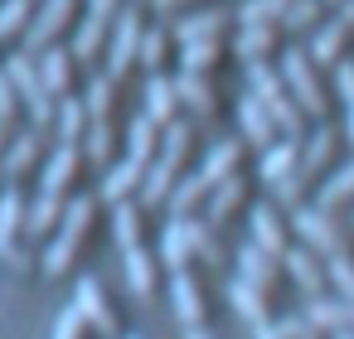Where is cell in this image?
I'll use <instances>...</instances> for the list:
<instances>
[{
  "label": "cell",
  "instance_id": "6f0895ef",
  "mask_svg": "<svg viewBox=\"0 0 354 339\" xmlns=\"http://www.w3.org/2000/svg\"><path fill=\"white\" fill-rule=\"evenodd\" d=\"M117 10H122V0H88V20L112 25V20H117Z\"/></svg>",
  "mask_w": 354,
  "mask_h": 339
},
{
  "label": "cell",
  "instance_id": "ba28073f",
  "mask_svg": "<svg viewBox=\"0 0 354 339\" xmlns=\"http://www.w3.org/2000/svg\"><path fill=\"white\" fill-rule=\"evenodd\" d=\"M233 25V10L228 6H189L175 15L170 25V39L189 44V39H223V30Z\"/></svg>",
  "mask_w": 354,
  "mask_h": 339
},
{
  "label": "cell",
  "instance_id": "9c48e42d",
  "mask_svg": "<svg viewBox=\"0 0 354 339\" xmlns=\"http://www.w3.org/2000/svg\"><path fill=\"white\" fill-rule=\"evenodd\" d=\"M73 10H78V0H39V10H35L30 30H25V44H30V54L49 49V44H54V39L68 30Z\"/></svg>",
  "mask_w": 354,
  "mask_h": 339
},
{
  "label": "cell",
  "instance_id": "c3c4849f",
  "mask_svg": "<svg viewBox=\"0 0 354 339\" xmlns=\"http://www.w3.org/2000/svg\"><path fill=\"white\" fill-rule=\"evenodd\" d=\"M286 6H291V0H243L233 20H238V25H277Z\"/></svg>",
  "mask_w": 354,
  "mask_h": 339
},
{
  "label": "cell",
  "instance_id": "4fadbf2b",
  "mask_svg": "<svg viewBox=\"0 0 354 339\" xmlns=\"http://www.w3.org/2000/svg\"><path fill=\"white\" fill-rule=\"evenodd\" d=\"M238 271H243V281H252V286H262V291H272L277 286V276H281V257L277 252H267V247H257L252 238L238 247Z\"/></svg>",
  "mask_w": 354,
  "mask_h": 339
},
{
  "label": "cell",
  "instance_id": "60d3db41",
  "mask_svg": "<svg viewBox=\"0 0 354 339\" xmlns=\"http://www.w3.org/2000/svg\"><path fill=\"white\" fill-rule=\"evenodd\" d=\"M156 257L146 247H127V276H131V291L136 296H156Z\"/></svg>",
  "mask_w": 354,
  "mask_h": 339
},
{
  "label": "cell",
  "instance_id": "816d5d0a",
  "mask_svg": "<svg viewBox=\"0 0 354 339\" xmlns=\"http://www.w3.org/2000/svg\"><path fill=\"white\" fill-rule=\"evenodd\" d=\"M277 329H281L286 339H325V329L310 325L306 315H286V320H277Z\"/></svg>",
  "mask_w": 354,
  "mask_h": 339
},
{
  "label": "cell",
  "instance_id": "003e7915",
  "mask_svg": "<svg viewBox=\"0 0 354 339\" xmlns=\"http://www.w3.org/2000/svg\"><path fill=\"white\" fill-rule=\"evenodd\" d=\"M335 6H339V0H335Z\"/></svg>",
  "mask_w": 354,
  "mask_h": 339
},
{
  "label": "cell",
  "instance_id": "6125c7cd",
  "mask_svg": "<svg viewBox=\"0 0 354 339\" xmlns=\"http://www.w3.org/2000/svg\"><path fill=\"white\" fill-rule=\"evenodd\" d=\"M257 339H286V334H281V329L267 320V325H257Z\"/></svg>",
  "mask_w": 354,
  "mask_h": 339
},
{
  "label": "cell",
  "instance_id": "9a60e30c",
  "mask_svg": "<svg viewBox=\"0 0 354 339\" xmlns=\"http://www.w3.org/2000/svg\"><path fill=\"white\" fill-rule=\"evenodd\" d=\"M39 59V78H44V88L54 93V97H68L73 93V49H59V44H49V49H39L35 54Z\"/></svg>",
  "mask_w": 354,
  "mask_h": 339
},
{
  "label": "cell",
  "instance_id": "b9f144b4",
  "mask_svg": "<svg viewBox=\"0 0 354 339\" xmlns=\"http://www.w3.org/2000/svg\"><path fill=\"white\" fill-rule=\"evenodd\" d=\"M354 204V160L349 165H339L330 180H325V189H320V209H349Z\"/></svg>",
  "mask_w": 354,
  "mask_h": 339
},
{
  "label": "cell",
  "instance_id": "f546056e",
  "mask_svg": "<svg viewBox=\"0 0 354 339\" xmlns=\"http://www.w3.org/2000/svg\"><path fill=\"white\" fill-rule=\"evenodd\" d=\"M238 165H243V146H238V141H218V146H214V151L204 155V165H199L194 175H199V180H204V184L214 189L218 180L238 175Z\"/></svg>",
  "mask_w": 354,
  "mask_h": 339
},
{
  "label": "cell",
  "instance_id": "2e32d148",
  "mask_svg": "<svg viewBox=\"0 0 354 339\" xmlns=\"http://www.w3.org/2000/svg\"><path fill=\"white\" fill-rule=\"evenodd\" d=\"M175 97H180V107L194 112V117H214V112H218V88L209 83V73H180V78H175Z\"/></svg>",
  "mask_w": 354,
  "mask_h": 339
},
{
  "label": "cell",
  "instance_id": "7bdbcfd3",
  "mask_svg": "<svg viewBox=\"0 0 354 339\" xmlns=\"http://www.w3.org/2000/svg\"><path fill=\"white\" fill-rule=\"evenodd\" d=\"M35 0H0V39H20L35 20Z\"/></svg>",
  "mask_w": 354,
  "mask_h": 339
},
{
  "label": "cell",
  "instance_id": "681fc988",
  "mask_svg": "<svg viewBox=\"0 0 354 339\" xmlns=\"http://www.w3.org/2000/svg\"><path fill=\"white\" fill-rule=\"evenodd\" d=\"M325 276H330V286L344 296V300H354V257L349 252H339V257H330V267H325Z\"/></svg>",
  "mask_w": 354,
  "mask_h": 339
},
{
  "label": "cell",
  "instance_id": "4316f807",
  "mask_svg": "<svg viewBox=\"0 0 354 339\" xmlns=\"http://www.w3.org/2000/svg\"><path fill=\"white\" fill-rule=\"evenodd\" d=\"M64 194H49V189H39V199L35 204H25V238H44V233H54L59 228V218H64Z\"/></svg>",
  "mask_w": 354,
  "mask_h": 339
},
{
  "label": "cell",
  "instance_id": "f5cc1de1",
  "mask_svg": "<svg viewBox=\"0 0 354 339\" xmlns=\"http://www.w3.org/2000/svg\"><path fill=\"white\" fill-rule=\"evenodd\" d=\"M83 325H88V320H83V310H78V305H68V310L59 315V325H54V339H83Z\"/></svg>",
  "mask_w": 354,
  "mask_h": 339
},
{
  "label": "cell",
  "instance_id": "83f0119b",
  "mask_svg": "<svg viewBox=\"0 0 354 339\" xmlns=\"http://www.w3.org/2000/svg\"><path fill=\"white\" fill-rule=\"evenodd\" d=\"M228 300H233V310L248 320V325H267L272 320V300H267V291L262 286H252V281H228Z\"/></svg>",
  "mask_w": 354,
  "mask_h": 339
},
{
  "label": "cell",
  "instance_id": "680465c9",
  "mask_svg": "<svg viewBox=\"0 0 354 339\" xmlns=\"http://www.w3.org/2000/svg\"><path fill=\"white\" fill-rule=\"evenodd\" d=\"M151 6H156L160 15H180V10H189V6H204V0H151Z\"/></svg>",
  "mask_w": 354,
  "mask_h": 339
},
{
  "label": "cell",
  "instance_id": "1f68e13d",
  "mask_svg": "<svg viewBox=\"0 0 354 339\" xmlns=\"http://www.w3.org/2000/svg\"><path fill=\"white\" fill-rule=\"evenodd\" d=\"M262 107H267V117H272L277 136H291V141H301V136H306V112L291 102V93H281V97H272V102H262Z\"/></svg>",
  "mask_w": 354,
  "mask_h": 339
},
{
  "label": "cell",
  "instance_id": "5b68a950",
  "mask_svg": "<svg viewBox=\"0 0 354 339\" xmlns=\"http://www.w3.org/2000/svg\"><path fill=\"white\" fill-rule=\"evenodd\" d=\"M291 228L301 233V242L310 247V252H320V257H339V252H349V233L354 228H344L330 209H320V204H301L296 213H291Z\"/></svg>",
  "mask_w": 354,
  "mask_h": 339
},
{
  "label": "cell",
  "instance_id": "277c9868",
  "mask_svg": "<svg viewBox=\"0 0 354 339\" xmlns=\"http://www.w3.org/2000/svg\"><path fill=\"white\" fill-rule=\"evenodd\" d=\"M281 83H286V93H291V102H296L310 122H325L330 97H325V88H320V78H315V64H310L306 49H286V54H281Z\"/></svg>",
  "mask_w": 354,
  "mask_h": 339
},
{
  "label": "cell",
  "instance_id": "94428289",
  "mask_svg": "<svg viewBox=\"0 0 354 339\" xmlns=\"http://www.w3.org/2000/svg\"><path fill=\"white\" fill-rule=\"evenodd\" d=\"M339 20H344L349 35H354V0H339Z\"/></svg>",
  "mask_w": 354,
  "mask_h": 339
},
{
  "label": "cell",
  "instance_id": "cb8c5ba5",
  "mask_svg": "<svg viewBox=\"0 0 354 339\" xmlns=\"http://www.w3.org/2000/svg\"><path fill=\"white\" fill-rule=\"evenodd\" d=\"M170 296H175V315L185 320V329H189V325H204V315H209V305H204V286H199L189 271H175Z\"/></svg>",
  "mask_w": 354,
  "mask_h": 339
},
{
  "label": "cell",
  "instance_id": "7dc6e473",
  "mask_svg": "<svg viewBox=\"0 0 354 339\" xmlns=\"http://www.w3.org/2000/svg\"><path fill=\"white\" fill-rule=\"evenodd\" d=\"M306 184H310V175L296 165L291 175H281V180L272 184V204H277V209H301V204H306Z\"/></svg>",
  "mask_w": 354,
  "mask_h": 339
},
{
  "label": "cell",
  "instance_id": "9f6ffc18",
  "mask_svg": "<svg viewBox=\"0 0 354 339\" xmlns=\"http://www.w3.org/2000/svg\"><path fill=\"white\" fill-rule=\"evenodd\" d=\"M199 257H204L209 267H223V262H228V252H223V242H218V228H214V233L204 238V247H199Z\"/></svg>",
  "mask_w": 354,
  "mask_h": 339
},
{
  "label": "cell",
  "instance_id": "8992f818",
  "mask_svg": "<svg viewBox=\"0 0 354 339\" xmlns=\"http://www.w3.org/2000/svg\"><path fill=\"white\" fill-rule=\"evenodd\" d=\"M209 233H214V228H209L204 218H194V213H175V218L165 223V233H160V262H165L170 271H185V267L199 257V247H204Z\"/></svg>",
  "mask_w": 354,
  "mask_h": 339
},
{
  "label": "cell",
  "instance_id": "5bb4252c",
  "mask_svg": "<svg viewBox=\"0 0 354 339\" xmlns=\"http://www.w3.org/2000/svg\"><path fill=\"white\" fill-rule=\"evenodd\" d=\"M344 44H349V25L335 15V20H320L315 30H310V64H325V68H335L339 59H344Z\"/></svg>",
  "mask_w": 354,
  "mask_h": 339
},
{
  "label": "cell",
  "instance_id": "d6a6232c",
  "mask_svg": "<svg viewBox=\"0 0 354 339\" xmlns=\"http://www.w3.org/2000/svg\"><path fill=\"white\" fill-rule=\"evenodd\" d=\"M320 20H325V0H291L277 25H281V35H310Z\"/></svg>",
  "mask_w": 354,
  "mask_h": 339
},
{
  "label": "cell",
  "instance_id": "f907efd6",
  "mask_svg": "<svg viewBox=\"0 0 354 339\" xmlns=\"http://www.w3.org/2000/svg\"><path fill=\"white\" fill-rule=\"evenodd\" d=\"M0 262H10L15 271H35V267H39V252L15 238V242H0Z\"/></svg>",
  "mask_w": 354,
  "mask_h": 339
},
{
  "label": "cell",
  "instance_id": "ac0fdd59",
  "mask_svg": "<svg viewBox=\"0 0 354 339\" xmlns=\"http://www.w3.org/2000/svg\"><path fill=\"white\" fill-rule=\"evenodd\" d=\"M0 165H6V180L20 184L35 165H39V131H20L6 141V155H0Z\"/></svg>",
  "mask_w": 354,
  "mask_h": 339
},
{
  "label": "cell",
  "instance_id": "ab89813d",
  "mask_svg": "<svg viewBox=\"0 0 354 339\" xmlns=\"http://www.w3.org/2000/svg\"><path fill=\"white\" fill-rule=\"evenodd\" d=\"M83 155L93 160V165H107L112 160V146H117V131H112V117L107 122H88V131H83Z\"/></svg>",
  "mask_w": 354,
  "mask_h": 339
},
{
  "label": "cell",
  "instance_id": "f1b7e54d",
  "mask_svg": "<svg viewBox=\"0 0 354 339\" xmlns=\"http://www.w3.org/2000/svg\"><path fill=\"white\" fill-rule=\"evenodd\" d=\"M301 165V141H291V136H277L267 151H262V165H257V175L267 180V184H277L281 175H291Z\"/></svg>",
  "mask_w": 354,
  "mask_h": 339
},
{
  "label": "cell",
  "instance_id": "d590c367",
  "mask_svg": "<svg viewBox=\"0 0 354 339\" xmlns=\"http://www.w3.org/2000/svg\"><path fill=\"white\" fill-rule=\"evenodd\" d=\"M112 233H117V247L122 252L127 247H141V204H131V199L112 204Z\"/></svg>",
  "mask_w": 354,
  "mask_h": 339
},
{
  "label": "cell",
  "instance_id": "603a6c76",
  "mask_svg": "<svg viewBox=\"0 0 354 339\" xmlns=\"http://www.w3.org/2000/svg\"><path fill=\"white\" fill-rule=\"evenodd\" d=\"M286 233H291V228H286V218H281L277 204H257V209H252V242H257V247H267V252L281 257V252H286Z\"/></svg>",
  "mask_w": 354,
  "mask_h": 339
},
{
  "label": "cell",
  "instance_id": "f6af8a7d",
  "mask_svg": "<svg viewBox=\"0 0 354 339\" xmlns=\"http://www.w3.org/2000/svg\"><path fill=\"white\" fill-rule=\"evenodd\" d=\"M204 199H209V184H204V180H199V175H180V180H175V189H170V199H165V204H170V209H175V213H194V209H199V204H204Z\"/></svg>",
  "mask_w": 354,
  "mask_h": 339
},
{
  "label": "cell",
  "instance_id": "44dd1931",
  "mask_svg": "<svg viewBox=\"0 0 354 339\" xmlns=\"http://www.w3.org/2000/svg\"><path fill=\"white\" fill-rule=\"evenodd\" d=\"M335 146H339V131L335 126H325V122H315V131H310V141L301 136V170L315 180L330 160H335Z\"/></svg>",
  "mask_w": 354,
  "mask_h": 339
},
{
  "label": "cell",
  "instance_id": "be15d7a7",
  "mask_svg": "<svg viewBox=\"0 0 354 339\" xmlns=\"http://www.w3.org/2000/svg\"><path fill=\"white\" fill-rule=\"evenodd\" d=\"M185 339H214V334H209L204 325H189V329H185Z\"/></svg>",
  "mask_w": 354,
  "mask_h": 339
},
{
  "label": "cell",
  "instance_id": "7c38bea8",
  "mask_svg": "<svg viewBox=\"0 0 354 339\" xmlns=\"http://www.w3.org/2000/svg\"><path fill=\"white\" fill-rule=\"evenodd\" d=\"M73 305L83 310V320H88L97 334H117V310H112V300H107L102 281L83 276V281H78V296H73Z\"/></svg>",
  "mask_w": 354,
  "mask_h": 339
},
{
  "label": "cell",
  "instance_id": "db71d44e",
  "mask_svg": "<svg viewBox=\"0 0 354 339\" xmlns=\"http://www.w3.org/2000/svg\"><path fill=\"white\" fill-rule=\"evenodd\" d=\"M20 112V97H15V88H10V78H6V68H0V122L10 126V117Z\"/></svg>",
  "mask_w": 354,
  "mask_h": 339
},
{
  "label": "cell",
  "instance_id": "6da1fadb",
  "mask_svg": "<svg viewBox=\"0 0 354 339\" xmlns=\"http://www.w3.org/2000/svg\"><path fill=\"white\" fill-rule=\"evenodd\" d=\"M189 141H194V131H189V122H180V117L160 131L156 160L146 165V180H141V189H136L141 209H156V204L170 199L175 180H180V170H185V160H189Z\"/></svg>",
  "mask_w": 354,
  "mask_h": 339
},
{
  "label": "cell",
  "instance_id": "52a82bcc",
  "mask_svg": "<svg viewBox=\"0 0 354 339\" xmlns=\"http://www.w3.org/2000/svg\"><path fill=\"white\" fill-rule=\"evenodd\" d=\"M141 10L136 6H122L117 20H112V39H107V78H122L131 64H136V49H141Z\"/></svg>",
  "mask_w": 354,
  "mask_h": 339
},
{
  "label": "cell",
  "instance_id": "91938a15",
  "mask_svg": "<svg viewBox=\"0 0 354 339\" xmlns=\"http://www.w3.org/2000/svg\"><path fill=\"white\" fill-rule=\"evenodd\" d=\"M344 141L354 146V102H344Z\"/></svg>",
  "mask_w": 354,
  "mask_h": 339
},
{
  "label": "cell",
  "instance_id": "30bf717a",
  "mask_svg": "<svg viewBox=\"0 0 354 339\" xmlns=\"http://www.w3.org/2000/svg\"><path fill=\"white\" fill-rule=\"evenodd\" d=\"M281 267H286V276H291V281H296L306 296H325L330 276H325L320 252H310L306 242H301V247H286V252H281Z\"/></svg>",
  "mask_w": 354,
  "mask_h": 339
},
{
  "label": "cell",
  "instance_id": "8fae6325",
  "mask_svg": "<svg viewBox=\"0 0 354 339\" xmlns=\"http://www.w3.org/2000/svg\"><path fill=\"white\" fill-rule=\"evenodd\" d=\"M243 204H248V180H243V175H228V180H218V184L209 189V199H204V223H209V228H223Z\"/></svg>",
  "mask_w": 354,
  "mask_h": 339
},
{
  "label": "cell",
  "instance_id": "ffe728a7",
  "mask_svg": "<svg viewBox=\"0 0 354 339\" xmlns=\"http://www.w3.org/2000/svg\"><path fill=\"white\" fill-rule=\"evenodd\" d=\"M238 126H243V141H252L257 151H267V146L277 141V126H272L267 107H262L252 93H243V97H238Z\"/></svg>",
  "mask_w": 354,
  "mask_h": 339
},
{
  "label": "cell",
  "instance_id": "74e56055",
  "mask_svg": "<svg viewBox=\"0 0 354 339\" xmlns=\"http://www.w3.org/2000/svg\"><path fill=\"white\" fill-rule=\"evenodd\" d=\"M112 102H117V78H107V73H97V78L88 83V93H83V107H88V122H107V117H112Z\"/></svg>",
  "mask_w": 354,
  "mask_h": 339
},
{
  "label": "cell",
  "instance_id": "d6986e66",
  "mask_svg": "<svg viewBox=\"0 0 354 339\" xmlns=\"http://www.w3.org/2000/svg\"><path fill=\"white\" fill-rule=\"evenodd\" d=\"M277 44H281V25H238L233 54H238L243 64H257V59H272Z\"/></svg>",
  "mask_w": 354,
  "mask_h": 339
},
{
  "label": "cell",
  "instance_id": "d4e9b609",
  "mask_svg": "<svg viewBox=\"0 0 354 339\" xmlns=\"http://www.w3.org/2000/svg\"><path fill=\"white\" fill-rule=\"evenodd\" d=\"M146 117L165 131L175 117H180V97H175V78H160V73H151V83H146Z\"/></svg>",
  "mask_w": 354,
  "mask_h": 339
},
{
  "label": "cell",
  "instance_id": "bcb514c9",
  "mask_svg": "<svg viewBox=\"0 0 354 339\" xmlns=\"http://www.w3.org/2000/svg\"><path fill=\"white\" fill-rule=\"evenodd\" d=\"M165 59H170V35H165V30H141L136 64H141V68H151V73H160V68H165Z\"/></svg>",
  "mask_w": 354,
  "mask_h": 339
},
{
  "label": "cell",
  "instance_id": "f35d334b",
  "mask_svg": "<svg viewBox=\"0 0 354 339\" xmlns=\"http://www.w3.org/2000/svg\"><path fill=\"white\" fill-rule=\"evenodd\" d=\"M54 122H59V141H83V131H88V107H83V97H59V112H54Z\"/></svg>",
  "mask_w": 354,
  "mask_h": 339
},
{
  "label": "cell",
  "instance_id": "484cf974",
  "mask_svg": "<svg viewBox=\"0 0 354 339\" xmlns=\"http://www.w3.org/2000/svg\"><path fill=\"white\" fill-rule=\"evenodd\" d=\"M141 180H146V165L127 155V160H117V165L102 175V199H107V204H122V199H131V194L141 189Z\"/></svg>",
  "mask_w": 354,
  "mask_h": 339
},
{
  "label": "cell",
  "instance_id": "ee69618b",
  "mask_svg": "<svg viewBox=\"0 0 354 339\" xmlns=\"http://www.w3.org/2000/svg\"><path fill=\"white\" fill-rule=\"evenodd\" d=\"M107 30H112V25H102V20H88V15H83V25H78V35H73V59H78V64H93V59L102 54V39H107Z\"/></svg>",
  "mask_w": 354,
  "mask_h": 339
},
{
  "label": "cell",
  "instance_id": "7402d4cb",
  "mask_svg": "<svg viewBox=\"0 0 354 339\" xmlns=\"http://www.w3.org/2000/svg\"><path fill=\"white\" fill-rule=\"evenodd\" d=\"M78 141H59L54 151H49V165H44V180H39V189H49V194H64L68 189V180L78 175Z\"/></svg>",
  "mask_w": 354,
  "mask_h": 339
},
{
  "label": "cell",
  "instance_id": "7a4b0ae2",
  "mask_svg": "<svg viewBox=\"0 0 354 339\" xmlns=\"http://www.w3.org/2000/svg\"><path fill=\"white\" fill-rule=\"evenodd\" d=\"M93 218H97V199H93V194H78V199L64 204V218H59V228H54V242H49L44 257H39L44 276H64V271L78 262V252H83V242H88V233H93Z\"/></svg>",
  "mask_w": 354,
  "mask_h": 339
},
{
  "label": "cell",
  "instance_id": "4dcf8cb0",
  "mask_svg": "<svg viewBox=\"0 0 354 339\" xmlns=\"http://www.w3.org/2000/svg\"><path fill=\"white\" fill-rule=\"evenodd\" d=\"M223 64V39H189L180 44V73H214Z\"/></svg>",
  "mask_w": 354,
  "mask_h": 339
},
{
  "label": "cell",
  "instance_id": "e575fe53",
  "mask_svg": "<svg viewBox=\"0 0 354 339\" xmlns=\"http://www.w3.org/2000/svg\"><path fill=\"white\" fill-rule=\"evenodd\" d=\"M25 238V194L10 184V189H0V242H15Z\"/></svg>",
  "mask_w": 354,
  "mask_h": 339
},
{
  "label": "cell",
  "instance_id": "e0dca14e",
  "mask_svg": "<svg viewBox=\"0 0 354 339\" xmlns=\"http://www.w3.org/2000/svg\"><path fill=\"white\" fill-rule=\"evenodd\" d=\"M306 320H310V325H320L325 334L354 329V300H344V296H310Z\"/></svg>",
  "mask_w": 354,
  "mask_h": 339
},
{
  "label": "cell",
  "instance_id": "03108f58",
  "mask_svg": "<svg viewBox=\"0 0 354 339\" xmlns=\"http://www.w3.org/2000/svg\"><path fill=\"white\" fill-rule=\"evenodd\" d=\"M330 339H354V329H339V334H330Z\"/></svg>",
  "mask_w": 354,
  "mask_h": 339
},
{
  "label": "cell",
  "instance_id": "836d02e7",
  "mask_svg": "<svg viewBox=\"0 0 354 339\" xmlns=\"http://www.w3.org/2000/svg\"><path fill=\"white\" fill-rule=\"evenodd\" d=\"M156 146H160V126L141 112V117L131 122V131H127V155L141 160V165H151V160H156Z\"/></svg>",
  "mask_w": 354,
  "mask_h": 339
},
{
  "label": "cell",
  "instance_id": "8d00e7d4",
  "mask_svg": "<svg viewBox=\"0 0 354 339\" xmlns=\"http://www.w3.org/2000/svg\"><path fill=\"white\" fill-rule=\"evenodd\" d=\"M248 93H252L257 102H272V97H281V93H286V83H281V68H272L267 59L248 64Z\"/></svg>",
  "mask_w": 354,
  "mask_h": 339
},
{
  "label": "cell",
  "instance_id": "e7e4bbea",
  "mask_svg": "<svg viewBox=\"0 0 354 339\" xmlns=\"http://www.w3.org/2000/svg\"><path fill=\"white\" fill-rule=\"evenodd\" d=\"M6 141H10V136H6V122H0V155H6Z\"/></svg>",
  "mask_w": 354,
  "mask_h": 339
},
{
  "label": "cell",
  "instance_id": "11a10c76",
  "mask_svg": "<svg viewBox=\"0 0 354 339\" xmlns=\"http://www.w3.org/2000/svg\"><path fill=\"white\" fill-rule=\"evenodd\" d=\"M335 88H339L344 102H354V59H339L335 64Z\"/></svg>",
  "mask_w": 354,
  "mask_h": 339
},
{
  "label": "cell",
  "instance_id": "3957f363",
  "mask_svg": "<svg viewBox=\"0 0 354 339\" xmlns=\"http://www.w3.org/2000/svg\"><path fill=\"white\" fill-rule=\"evenodd\" d=\"M0 68H6V78H10V88H15L20 107L30 112L35 131H49V126H54V112H59V97L44 88V78H39V59L25 49V54H10Z\"/></svg>",
  "mask_w": 354,
  "mask_h": 339
}]
</instances>
